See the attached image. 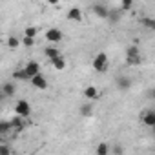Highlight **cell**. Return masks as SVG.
<instances>
[{
  "instance_id": "22",
  "label": "cell",
  "mask_w": 155,
  "mask_h": 155,
  "mask_svg": "<svg viewBox=\"0 0 155 155\" xmlns=\"http://www.w3.org/2000/svg\"><path fill=\"white\" fill-rule=\"evenodd\" d=\"M8 131H11V126H9V122H6V120H0V135H4V133H8Z\"/></svg>"
},
{
  "instance_id": "5",
  "label": "cell",
  "mask_w": 155,
  "mask_h": 155,
  "mask_svg": "<svg viewBox=\"0 0 155 155\" xmlns=\"http://www.w3.org/2000/svg\"><path fill=\"white\" fill-rule=\"evenodd\" d=\"M24 71L28 73L29 79H33V77L40 75V64H38V62H35V60H29V62L24 66Z\"/></svg>"
},
{
  "instance_id": "3",
  "label": "cell",
  "mask_w": 155,
  "mask_h": 155,
  "mask_svg": "<svg viewBox=\"0 0 155 155\" xmlns=\"http://www.w3.org/2000/svg\"><path fill=\"white\" fill-rule=\"evenodd\" d=\"M15 115L17 117H22V119H26V117H29L31 115V106H29V102L28 101H17V104H15Z\"/></svg>"
},
{
  "instance_id": "4",
  "label": "cell",
  "mask_w": 155,
  "mask_h": 155,
  "mask_svg": "<svg viewBox=\"0 0 155 155\" xmlns=\"http://www.w3.org/2000/svg\"><path fill=\"white\" fill-rule=\"evenodd\" d=\"M62 38H64V35H62V31H60L58 28H49V29L46 31V40L51 42V44H57V42H60Z\"/></svg>"
},
{
  "instance_id": "18",
  "label": "cell",
  "mask_w": 155,
  "mask_h": 155,
  "mask_svg": "<svg viewBox=\"0 0 155 155\" xmlns=\"http://www.w3.org/2000/svg\"><path fill=\"white\" fill-rule=\"evenodd\" d=\"M140 24H142L146 29H155V20L150 18V17H142V18H140Z\"/></svg>"
},
{
  "instance_id": "1",
  "label": "cell",
  "mask_w": 155,
  "mask_h": 155,
  "mask_svg": "<svg viewBox=\"0 0 155 155\" xmlns=\"http://www.w3.org/2000/svg\"><path fill=\"white\" fill-rule=\"evenodd\" d=\"M142 62V58H140V51H139V48L133 44V46H130L128 49H126V64H130V66H139Z\"/></svg>"
},
{
  "instance_id": "10",
  "label": "cell",
  "mask_w": 155,
  "mask_h": 155,
  "mask_svg": "<svg viewBox=\"0 0 155 155\" xmlns=\"http://www.w3.org/2000/svg\"><path fill=\"white\" fill-rule=\"evenodd\" d=\"M82 93H84V97H86L88 101H97V99H99V90H97L95 86H86Z\"/></svg>"
},
{
  "instance_id": "16",
  "label": "cell",
  "mask_w": 155,
  "mask_h": 155,
  "mask_svg": "<svg viewBox=\"0 0 155 155\" xmlns=\"http://www.w3.org/2000/svg\"><path fill=\"white\" fill-rule=\"evenodd\" d=\"M95 155H110V144L108 142H99L95 148Z\"/></svg>"
},
{
  "instance_id": "8",
  "label": "cell",
  "mask_w": 155,
  "mask_h": 155,
  "mask_svg": "<svg viewBox=\"0 0 155 155\" xmlns=\"http://www.w3.org/2000/svg\"><path fill=\"white\" fill-rule=\"evenodd\" d=\"M140 120H142L146 126L153 128V126H155V111H153V110H148V111H144V113L140 115Z\"/></svg>"
},
{
  "instance_id": "15",
  "label": "cell",
  "mask_w": 155,
  "mask_h": 155,
  "mask_svg": "<svg viewBox=\"0 0 155 155\" xmlns=\"http://www.w3.org/2000/svg\"><path fill=\"white\" fill-rule=\"evenodd\" d=\"M79 111H81L82 117H91V115H93V104H91V102H84Z\"/></svg>"
},
{
  "instance_id": "21",
  "label": "cell",
  "mask_w": 155,
  "mask_h": 155,
  "mask_svg": "<svg viewBox=\"0 0 155 155\" xmlns=\"http://www.w3.org/2000/svg\"><path fill=\"white\" fill-rule=\"evenodd\" d=\"M13 77H15L17 81H29V77H28V73L24 71V68H22V69H17V71L13 73Z\"/></svg>"
},
{
  "instance_id": "2",
  "label": "cell",
  "mask_w": 155,
  "mask_h": 155,
  "mask_svg": "<svg viewBox=\"0 0 155 155\" xmlns=\"http://www.w3.org/2000/svg\"><path fill=\"white\" fill-rule=\"evenodd\" d=\"M93 69L97 73H104L108 69V55L106 53L101 51V53L95 55V58H93Z\"/></svg>"
},
{
  "instance_id": "6",
  "label": "cell",
  "mask_w": 155,
  "mask_h": 155,
  "mask_svg": "<svg viewBox=\"0 0 155 155\" xmlns=\"http://www.w3.org/2000/svg\"><path fill=\"white\" fill-rule=\"evenodd\" d=\"M117 88L120 90V91H128L130 88H131V79L130 77H126V75H120V77H117Z\"/></svg>"
},
{
  "instance_id": "23",
  "label": "cell",
  "mask_w": 155,
  "mask_h": 155,
  "mask_svg": "<svg viewBox=\"0 0 155 155\" xmlns=\"http://www.w3.org/2000/svg\"><path fill=\"white\" fill-rule=\"evenodd\" d=\"M110 151H111L113 155H124V148H122L120 144H115V146H111V148H110Z\"/></svg>"
},
{
  "instance_id": "26",
  "label": "cell",
  "mask_w": 155,
  "mask_h": 155,
  "mask_svg": "<svg viewBox=\"0 0 155 155\" xmlns=\"http://www.w3.org/2000/svg\"><path fill=\"white\" fill-rule=\"evenodd\" d=\"M131 6H133L131 0H122V2H120V8L122 9H131Z\"/></svg>"
},
{
  "instance_id": "25",
  "label": "cell",
  "mask_w": 155,
  "mask_h": 155,
  "mask_svg": "<svg viewBox=\"0 0 155 155\" xmlns=\"http://www.w3.org/2000/svg\"><path fill=\"white\" fill-rule=\"evenodd\" d=\"M0 155H13L9 144H0Z\"/></svg>"
},
{
  "instance_id": "19",
  "label": "cell",
  "mask_w": 155,
  "mask_h": 155,
  "mask_svg": "<svg viewBox=\"0 0 155 155\" xmlns=\"http://www.w3.org/2000/svg\"><path fill=\"white\" fill-rule=\"evenodd\" d=\"M37 35H38V28H35V26H29V28H26V29H24V37L35 38Z\"/></svg>"
},
{
  "instance_id": "12",
  "label": "cell",
  "mask_w": 155,
  "mask_h": 155,
  "mask_svg": "<svg viewBox=\"0 0 155 155\" xmlns=\"http://www.w3.org/2000/svg\"><path fill=\"white\" fill-rule=\"evenodd\" d=\"M51 62V66H53V69H57V71H62V69H66V66H68V62H66V58L60 55V57H57V58H53V60H49Z\"/></svg>"
},
{
  "instance_id": "9",
  "label": "cell",
  "mask_w": 155,
  "mask_h": 155,
  "mask_svg": "<svg viewBox=\"0 0 155 155\" xmlns=\"http://www.w3.org/2000/svg\"><path fill=\"white\" fill-rule=\"evenodd\" d=\"M93 13H95L99 18H108V17H110V9H108V6H104V4H95V6H93Z\"/></svg>"
},
{
  "instance_id": "13",
  "label": "cell",
  "mask_w": 155,
  "mask_h": 155,
  "mask_svg": "<svg viewBox=\"0 0 155 155\" xmlns=\"http://www.w3.org/2000/svg\"><path fill=\"white\" fill-rule=\"evenodd\" d=\"M9 126H11V130H15V131H22L24 126H26V122H24L22 117H13V119L9 120Z\"/></svg>"
},
{
  "instance_id": "7",
  "label": "cell",
  "mask_w": 155,
  "mask_h": 155,
  "mask_svg": "<svg viewBox=\"0 0 155 155\" xmlns=\"http://www.w3.org/2000/svg\"><path fill=\"white\" fill-rule=\"evenodd\" d=\"M29 81H31L33 88H37V90H46L48 88V81H46V77L42 73L37 75V77H33V79H29Z\"/></svg>"
},
{
  "instance_id": "24",
  "label": "cell",
  "mask_w": 155,
  "mask_h": 155,
  "mask_svg": "<svg viewBox=\"0 0 155 155\" xmlns=\"http://www.w3.org/2000/svg\"><path fill=\"white\" fill-rule=\"evenodd\" d=\"M20 44H24L26 48H33V46H35V38H29V37H22Z\"/></svg>"
},
{
  "instance_id": "17",
  "label": "cell",
  "mask_w": 155,
  "mask_h": 155,
  "mask_svg": "<svg viewBox=\"0 0 155 155\" xmlns=\"http://www.w3.org/2000/svg\"><path fill=\"white\" fill-rule=\"evenodd\" d=\"M44 55L49 58V60H53V58H57V57H60V53H58V49L57 48H53V46H48L46 49H44Z\"/></svg>"
},
{
  "instance_id": "27",
  "label": "cell",
  "mask_w": 155,
  "mask_h": 155,
  "mask_svg": "<svg viewBox=\"0 0 155 155\" xmlns=\"http://www.w3.org/2000/svg\"><path fill=\"white\" fill-rule=\"evenodd\" d=\"M4 99H6V95H4V93H2V91H0V102H2V101H4Z\"/></svg>"
},
{
  "instance_id": "20",
  "label": "cell",
  "mask_w": 155,
  "mask_h": 155,
  "mask_svg": "<svg viewBox=\"0 0 155 155\" xmlns=\"http://www.w3.org/2000/svg\"><path fill=\"white\" fill-rule=\"evenodd\" d=\"M6 44H8V48H11V49H17V48L20 46V38H17V37H8Z\"/></svg>"
},
{
  "instance_id": "11",
  "label": "cell",
  "mask_w": 155,
  "mask_h": 155,
  "mask_svg": "<svg viewBox=\"0 0 155 155\" xmlns=\"http://www.w3.org/2000/svg\"><path fill=\"white\" fill-rule=\"evenodd\" d=\"M68 20H73V22H81L82 20V11L79 9V8H71L69 11H68Z\"/></svg>"
},
{
  "instance_id": "14",
  "label": "cell",
  "mask_w": 155,
  "mask_h": 155,
  "mask_svg": "<svg viewBox=\"0 0 155 155\" xmlns=\"http://www.w3.org/2000/svg\"><path fill=\"white\" fill-rule=\"evenodd\" d=\"M0 91H2V93L6 95V99H8V97H13V95H15L17 88H15V84H11V82H4L2 88H0Z\"/></svg>"
}]
</instances>
